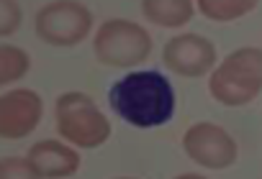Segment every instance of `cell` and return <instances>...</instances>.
<instances>
[{"mask_svg":"<svg viewBox=\"0 0 262 179\" xmlns=\"http://www.w3.org/2000/svg\"><path fill=\"white\" fill-rule=\"evenodd\" d=\"M93 29L90 11L77 0H54L36 16V36L52 46H75Z\"/></svg>","mask_w":262,"mask_h":179,"instance_id":"cell-5","label":"cell"},{"mask_svg":"<svg viewBox=\"0 0 262 179\" xmlns=\"http://www.w3.org/2000/svg\"><path fill=\"white\" fill-rule=\"evenodd\" d=\"M144 16L157 23V26H167V29H180L185 26L195 8H193V0H144L142 3Z\"/></svg>","mask_w":262,"mask_h":179,"instance_id":"cell-10","label":"cell"},{"mask_svg":"<svg viewBox=\"0 0 262 179\" xmlns=\"http://www.w3.org/2000/svg\"><path fill=\"white\" fill-rule=\"evenodd\" d=\"M0 179H39L24 159H0Z\"/></svg>","mask_w":262,"mask_h":179,"instance_id":"cell-14","label":"cell"},{"mask_svg":"<svg viewBox=\"0 0 262 179\" xmlns=\"http://www.w3.org/2000/svg\"><path fill=\"white\" fill-rule=\"evenodd\" d=\"M41 97L31 90H11L0 95V138H24L41 120Z\"/></svg>","mask_w":262,"mask_h":179,"instance_id":"cell-8","label":"cell"},{"mask_svg":"<svg viewBox=\"0 0 262 179\" xmlns=\"http://www.w3.org/2000/svg\"><path fill=\"white\" fill-rule=\"evenodd\" d=\"M175 179H206V176H201V174H180Z\"/></svg>","mask_w":262,"mask_h":179,"instance_id":"cell-15","label":"cell"},{"mask_svg":"<svg viewBox=\"0 0 262 179\" xmlns=\"http://www.w3.org/2000/svg\"><path fill=\"white\" fill-rule=\"evenodd\" d=\"M123 179H128V176H123Z\"/></svg>","mask_w":262,"mask_h":179,"instance_id":"cell-16","label":"cell"},{"mask_svg":"<svg viewBox=\"0 0 262 179\" xmlns=\"http://www.w3.org/2000/svg\"><path fill=\"white\" fill-rule=\"evenodd\" d=\"M21 26V6L16 0H0V36H8Z\"/></svg>","mask_w":262,"mask_h":179,"instance_id":"cell-13","label":"cell"},{"mask_svg":"<svg viewBox=\"0 0 262 179\" xmlns=\"http://www.w3.org/2000/svg\"><path fill=\"white\" fill-rule=\"evenodd\" d=\"M185 154L206 169H226L236 161V141L216 123H195L183 138Z\"/></svg>","mask_w":262,"mask_h":179,"instance_id":"cell-6","label":"cell"},{"mask_svg":"<svg viewBox=\"0 0 262 179\" xmlns=\"http://www.w3.org/2000/svg\"><path fill=\"white\" fill-rule=\"evenodd\" d=\"M259 0H198V11L211 21H236L257 8Z\"/></svg>","mask_w":262,"mask_h":179,"instance_id":"cell-11","label":"cell"},{"mask_svg":"<svg viewBox=\"0 0 262 179\" xmlns=\"http://www.w3.org/2000/svg\"><path fill=\"white\" fill-rule=\"evenodd\" d=\"M95 57L105 64V67H137L142 64L149 52H152V39L149 34L137 26L134 21H123V18H113L105 21L93 41Z\"/></svg>","mask_w":262,"mask_h":179,"instance_id":"cell-3","label":"cell"},{"mask_svg":"<svg viewBox=\"0 0 262 179\" xmlns=\"http://www.w3.org/2000/svg\"><path fill=\"white\" fill-rule=\"evenodd\" d=\"M213 100L221 105H247L262 92V49L242 46L231 52L208 80Z\"/></svg>","mask_w":262,"mask_h":179,"instance_id":"cell-2","label":"cell"},{"mask_svg":"<svg viewBox=\"0 0 262 179\" xmlns=\"http://www.w3.org/2000/svg\"><path fill=\"white\" fill-rule=\"evenodd\" d=\"M29 72V54L18 46H0V87L21 80Z\"/></svg>","mask_w":262,"mask_h":179,"instance_id":"cell-12","label":"cell"},{"mask_svg":"<svg viewBox=\"0 0 262 179\" xmlns=\"http://www.w3.org/2000/svg\"><path fill=\"white\" fill-rule=\"evenodd\" d=\"M165 67L183 77H203L216 64V46L198 34H180L165 44Z\"/></svg>","mask_w":262,"mask_h":179,"instance_id":"cell-7","label":"cell"},{"mask_svg":"<svg viewBox=\"0 0 262 179\" xmlns=\"http://www.w3.org/2000/svg\"><path fill=\"white\" fill-rule=\"evenodd\" d=\"M111 110L137 128L165 125L175 113L170 80L157 69H137L116 80L108 90Z\"/></svg>","mask_w":262,"mask_h":179,"instance_id":"cell-1","label":"cell"},{"mask_svg":"<svg viewBox=\"0 0 262 179\" xmlns=\"http://www.w3.org/2000/svg\"><path fill=\"white\" fill-rule=\"evenodd\" d=\"M57 128L67 141L82 148L100 146L111 136V123L82 92H67L57 100Z\"/></svg>","mask_w":262,"mask_h":179,"instance_id":"cell-4","label":"cell"},{"mask_svg":"<svg viewBox=\"0 0 262 179\" xmlns=\"http://www.w3.org/2000/svg\"><path fill=\"white\" fill-rule=\"evenodd\" d=\"M24 161L39 179H59V176H70L77 171L80 154L59 141H41V143L31 146V151Z\"/></svg>","mask_w":262,"mask_h":179,"instance_id":"cell-9","label":"cell"}]
</instances>
